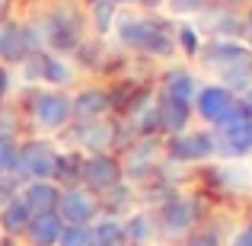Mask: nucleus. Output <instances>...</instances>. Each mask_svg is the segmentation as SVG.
Masks as SVG:
<instances>
[{"instance_id": "nucleus-7", "label": "nucleus", "mask_w": 252, "mask_h": 246, "mask_svg": "<svg viewBox=\"0 0 252 246\" xmlns=\"http://www.w3.org/2000/svg\"><path fill=\"white\" fill-rule=\"evenodd\" d=\"M217 154V141L208 131H191V135H172L169 141V157L179 163H195V160H208Z\"/></svg>"}, {"instance_id": "nucleus-4", "label": "nucleus", "mask_w": 252, "mask_h": 246, "mask_svg": "<svg viewBox=\"0 0 252 246\" xmlns=\"http://www.w3.org/2000/svg\"><path fill=\"white\" fill-rule=\"evenodd\" d=\"M32 122L38 125V128L45 131H58L64 128V125L70 122V99L64 96V93H38V96H32Z\"/></svg>"}, {"instance_id": "nucleus-20", "label": "nucleus", "mask_w": 252, "mask_h": 246, "mask_svg": "<svg viewBox=\"0 0 252 246\" xmlns=\"http://www.w3.org/2000/svg\"><path fill=\"white\" fill-rule=\"evenodd\" d=\"M90 246H125V227L115 217H102L90 227Z\"/></svg>"}, {"instance_id": "nucleus-17", "label": "nucleus", "mask_w": 252, "mask_h": 246, "mask_svg": "<svg viewBox=\"0 0 252 246\" xmlns=\"http://www.w3.org/2000/svg\"><path fill=\"white\" fill-rule=\"evenodd\" d=\"M29 61V70L32 77H38V80H48V83H67L70 80V68L61 61L58 55H45V51H35V55L26 58Z\"/></svg>"}, {"instance_id": "nucleus-41", "label": "nucleus", "mask_w": 252, "mask_h": 246, "mask_svg": "<svg viewBox=\"0 0 252 246\" xmlns=\"http://www.w3.org/2000/svg\"><path fill=\"white\" fill-rule=\"evenodd\" d=\"M246 26H249V32H252V13H249V19H246Z\"/></svg>"}, {"instance_id": "nucleus-29", "label": "nucleus", "mask_w": 252, "mask_h": 246, "mask_svg": "<svg viewBox=\"0 0 252 246\" xmlns=\"http://www.w3.org/2000/svg\"><path fill=\"white\" fill-rule=\"evenodd\" d=\"M211 0H169V10L172 13H201Z\"/></svg>"}, {"instance_id": "nucleus-33", "label": "nucleus", "mask_w": 252, "mask_h": 246, "mask_svg": "<svg viewBox=\"0 0 252 246\" xmlns=\"http://www.w3.org/2000/svg\"><path fill=\"white\" fill-rule=\"evenodd\" d=\"M189 246H220V240H217V234H198L189 240Z\"/></svg>"}, {"instance_id": "nucleus-28", "label": "nucleus", "mask_w": 252, "mask_h": 246, "mask_svg": "<svg viewBox=\"0 0 252 246\" xmlns=\"http://www.w3.org/2000/svg\"><path fill=\"white\" fill-rule=\"evenodd\" d=\"M13 166H16V147L13 141H0V176L13 173Z\"/></svg>"}, {"instance_id": "nucleus-19", "label": "nucleus", "mask_w": 252, "mask_h": 246, "mask_svg": "<svg viewBox=\"0 0 252 246\" xmlns=\"http://www.w3.org/2000/svg\"><path fill=\"white\" fill-rule=\"evenodd\" d=\"M189 103H179V99H160L157 105V118H160V131H169V135H182L185 125H189Z\"/></svg>"}, {"instance_id": "nucleus-1", "label": "nucleus", "mask_w": 252, "mask_h": 246, "mask_svg": "<svg viewBox=\"0 0 252 246\" xmlns=\"http://www.w3.org/2000/svg\"><path fill=\"white\" fill-rule=\"evenodd\" d=\"M118 38L122 45L134 51H144V55H157V58H166L176 51V35H169L160 23H150V19H118Z\"/></svg>"}, {"instance_id": "nucleus-5", "label": "nucleus", "mask_w": 252, "mask_h": 246, "mask_svg": "<svg viewBox=\"0 0 252 246\" xmlns=\"http://www.w3.org/2000/svg\"><path fill=\"white\" fill-rule=\"evenodd\" d=\"M58 217H61L64 224H80L86 227L90 221H96L99 214V202L93 192L80 189V185H70V189L61 192V198H58Z\"/></svg>"}, {"instance_id": "nucleus-18", "label": "nucleus", "mask_w": 252, "mask_h": 246, "mask_svg": "<svg viewBox=\"0 0 252 246\" xmlns=\"http://www.w3.org/2000/svg\"><path fill=\"white\" fill-rule=\"evenodd\" d=\"M29 217H32V211H29V205L23 202V198H10V202L0 208V230H3L6 237H13L16 240L19 234H26V227H29Z\"/></svg>"}, {"instance_id": "nucleus-30", "label": "nucleus", "mask_w": 252, "mask_h": 246, "mask_svg": "<svg viewBox=\"0 0 252 246\" xmlns=\"http://www.w3.org/2000/svg\"><path fill=\"white\" fill-rule=\"evenodd\" d=\"M13 131H16V115H13L10 109L0 105V141H10Z\"/></svg>"}, {"instance_id": "nucleus-36", "label": "nucleus", "mask_w": 252, "mask_h": 246, "mask_svg": "<svg viewBox=\"0 0 252 246\" xmlns=\"http://www.w3.org/2000/svg\"><path fill=\"white\" fill-rule=\"evenodd\" d=\"M0 246H16V240L13 237H0Z\"/></svg>"}, {"instance_id": "nucleus-2", "label": "nucleus", "mask_w": 252, "mask_h": 246, "mask_svg": "<svg viewBox=\"0 0 252 246\" xmlns=\"http://www.w3.org/2000/svg\"><path fill=\"white\" fill-rule=\"evenodd\" d=\"M83 29H86V23H83L80 10H74V6H58V10H51L45 16V42L55 51L80 48Z\"/></svg>"}, {"instance_id": "nucleus-6", "label": "nucleus", "mask_w": 252, "mask_h": 246, "mask_svg": "<svg viewBox=\"0 0 252 246\" xmlns=\"http://www.w3.org/2000/svg\"><path fill=\"white\" fill-rule=\"evenodd\" d=\"M38 51V35L26 26L0 23V58L3 61H26Z\"/></svg>"}, {"instance_id": "nucleus-26", "label": "nucleus", "mask_w": 252, "mask_h": 246, "mask_svg": "<svg viewBox=\"0 0 252 246\" xmlns=\"http://www.w3.org/2000/svg\"><path fill=\"white\" fill-rule=\"evenodd\" d=\"M112 6L115 3H93V23H96L99 35L112 29V19H115V10H112Z\"/></svg>"}, {"instance_id": "nucleus-25", "label": "nucleus", "mask_w": 252, "mask_h": 246, "mask_svg": "<svg viewBox=\"0 0 252 246\" xmlns=\"http://www.w3.org/2000/svg\"><path fill=\"white\" fill-rule=\"evenodd\" d=\"M58 246H90V227H80V224H64Z\"/></svg>"}, {"instance_id": "nucleus-14", "label": "nucleus", "mask_w": 252, "mask_h": 246, "mask_svg": "<svg viewBox=\"0 0 252 246\" xmlns=\"http://www.w3.org/2000/svg\"><path fill=\"white\" fill-rule=\"evenodd\" d=\"M246 58H252V51L246 48V45H236V42H227V38H217L214 45H208L204 48V64H208L211 70H227L230 64L236 61H246Z\"/></svg>"}, {"instance_id": "nucleus-37", "label": "nucleus", "mask_w": 252, "mask_h": 246, "mask_svg": "<svg viewBox=\"0 0 252 246\" xmlns=\"http://www.w3.org/2000/svg\"><path fill=\"white\" fill-rule=\"evenodd\" d=\"M3 16H6V0H0V23H3Z\"/></svg>"}, {"instance_id": "nucleus-22", "label": "nucleus", "mask_w": 252, "mask_h": 246, "mask_svg": "<svg viewBox=\"0 0 252 246\" xmlns=\"http://www.w3.org/2000/svg\"><path fill=\"white\" fill-rule=\"evenodd\" d=\"M122 227H125V243H131V246L154 243V221H150V214H131Z\"/></svg>"}, {"instance_id": "nucleus-15", "label": "nucleus", "mask_w": 252, "mask_h": 246, "mask_svg": "<svg viewBox=\"0 0 252 246\" xmlns=\"http://www.w3.org/2000/svg\"><path fill=\"white\" fill-rule=\"evenodd\" d=\"M77 138L90 154H105V147L115 141V125L109 118H90L77 128Z\"/></svg>"}, {"instance_id": "nucleus-24", "label": "nucleus", "mask_w": 252, "mask_h": 246, "mask_svg": "<svg viewBox=\"0 0 252 246\" xmlns=\"http://www.w3.org/2000/svg\"><path fill=\"white\" fill-rule=\"evenodd\" d=\"M55 179H61V182H67V185L80 182V179H83V157H61V154H58Z\"/></svg>"}, {"instance_id": "nucleus-8", "label": "nucleus", "mask_w": 252, "mask_h": 246, "mask_svg": "<svg viewBox=\"0 0 252 246\" xmlns=\"http://www.w3.org/2000/svg\"><path fill=\"white\" fill-rule=\"evenodd\" d=\"M122 176H125L122 163L109 154H93L90 160H83V182H90L99 195L115 189V185H122Z\"/></svg>"}, {"instance_id": "nucleus-12", "label": "nucleus", "mask_w": 252, "mask_h": 246, "mask_svg": "<svg viewBox=\"0 0 252 246\" xmlns=\"http://www.w3.org/2000/svg\"><path fill=\"white\" fill-rule=\"evenodd\" d=\"M195 202H189V198H169L166 205H163V230H166L169 237H185L191 227H195Z\"/></svg>"}, {"instance_id": "nucleus-38", "label": "nucleus", "mask_w": 252, "mask_h": 246, "mask_svg": "<svg viewBox=\"0 0 252 246\" xmlns=\"http://www.w3.org/2000/svg\"><path fill=\"white\" fill-rule=\"evenodd\" d=\"M93 3H128V0H93Z\"/></svg>"}, {"instance_id": "nucleus-32", "label": "nucleus", "mask_w": 252, "mask_h": 246, "mask_svg": "<svg viewBox=\"0 0 252 246\" xmlns=\"http://www.w3.org/2000/svg\"><path fill=\"white\" fill-rule=\"evenodd\" d=\"M230 246H252V221H249L246 227H243L240 234L233 237V240H230Z\"/></svg>"}, {"instance_id": "nucleus-16", "label": "nucleus", "mask_w": 252, "mask_h": 246, "mask_svg": "<svg viewBox=\"0 0 252 246\" xmlns=\"http://www.w3.org/2000/svg\"><path fill=\"white\" fill-rule=\"evenodd\" d=\"M19 198L29 205L32 214H42V211H55L58 208L61 189H58L55 182H48V179H32V182L23 189V195H19Z\"/></svg>"}, {"instance_id": "nucleus-10", "label": "nucleus", "mask_w": 252, "mask_h": 246, "mask_svg": "<svg viewBox=\"0 0 252 246\" xmlns=\"http://www.w3.org/2000/svg\"><path fill=\"white\" fill-rule=\"evenodd\" d=\"M236 96L227 90V86H201L195 93V112L204 118V122H214L220 125L227 118V112L233 109Z\"/></svg>"}, {"instance_id": "nucleus-3", "label": "nucleus", "mask_w": 252, "mask_h": 246, "mask_svg": "<svg viewBox=\"0 0 252 246\" xmlns=\"http://www.w3.org/2000/svg\"><path fill=\"white\" fill-rule=\"evenodd\" d=\"M16 176L29 179H55L58 173V150L48 141H26L23 147H16Z\"/></svg>"}, {"instance_id": "nucleus-31", "label": "nucleus", "mask_w": 252, "mask_h": 246, "mask_svg": "<svg viewBox=\"0 0 252 246\" xmlns=\"http://www.w3.org/2000/svg\"><path fill=\"white\" fill-rule=\"evenodd\" d=\"M16 176H0V208H3L10 198H16Z\"/></svg>"}, {"instance_id": "nucleus-9", "label": "nucleus", "mask_w": 252, "mask_h": 246, "mask_svg": "<svg viewBox=\"0 0 252 246\" xmlns=\"http://www.w3.org/2000/svg\"><path fill=\"white\" fill-rule=\"evenodd\" d=\"M217 150L227 157H246L252 154V118H233L217 125Z\"/></svg>"}, {"instance_id": "nucleus-21", "label": "nucleus", "mask_w": 252, "mask_h": 246, "mask_svg": "<svg viewBox=\"0 0 252 246\" xmlns=\"http://www.w3.org/2000/svg\"><path fill=\"white\" fill-rule=\"evenodd\" d=\"M163 96L166 99H179V103H191L195 99V80L189 70H169L163 80Z\"/></svg>"}, {"instance_id": "nucleus-40", "label": "nucleus", "mask_w": 252, "mask_h": 246, "mask_svg": "<svg viewBox=\"0 0 252 246\" xmlns=\"http://www.w3.org/2000/svg\"><path fill=\"white\" fill-rule=\"evenodd\" d=\"M223 3H246V0H223Z\"/></svg>"}, {"instance_id": "nucleus-13", "label": "nucleus", "mask_w": 252, "mask_h": 246, "mask_svg": "<svg viewBox=\"0 0 252 246\" xmlns=\"http://www.w3.org/2000/svg\"><path fill=\"white\" fill-rule=\"evenodd\" d=\"M61 230H64V221L58 217V211H42V214H32L29 217L26 237H29L32 246H58Z\"/></svg>"}, {"instance_id": "nucleus-35", "label": "nucleus", "mask_w": 252, "mask_h": 246, "mask_svg": "<svg viewBox=\"0 0 252 246\" xmlns=\"http://www.w3.org/2000/svg\"><path fill=\"white\" fill-rule=\"evenodd\" d=\"M240 103L246 105V112H249V118H252V86H249L246 93H243V99H240Z\"/></svg>"}, {"instance_id": "nucleus-27", "label": "nucleus", "mask_w": 252, "mask_h": 246, "mask_svg": "<svg viewBox=\"0 0 252 246\" xmlns=\"http://www.w3.org/2000/svg\"><path fill=\"white\" fill-rule=\"evenodd\" d=\"M176 42L182 45L189 55H198V51H201V45H198V35H195V29H191V26H182V29H176Z\"/></svg>"}, {"instance_id": "nucleus-11", "label": "nucleus", "mask_w": 252, "mask_h": 246, "mask_svg": "<svg viewBox=\"0 0 252 246\" xmlns=\"http://www.w3.org/2000/svg\"><path fill=\"white\" fill-rule=\"evenodd\" d=\"M112 109V93L99 90V86H90V90H80L74 99H70V115L80 118V122H90V118H105V112Z\"/></svg>"}, {"instance_id": "nucleus-34", "label": "nucleus", "mask_w": 252, "mask_h": 246, "mask_svg": "<svg viewBox=\"0 0 252 246\" xmlns=\"http://www.w3.org/2000/svg\"><path fill=\"white\" fill-rule=\"evenodd\" d=\"M6 90H10V77H6V70L0 68V103H3V96H6Z\"/></svg>"}, {"instance_id": "nucleus-39", "label": "nucleus", "mask_w": 252, "mask_h": 246, "mask_svg": "<svg viewBox=\"0 0 252 246\" xmlns=\"http://www.w3.org/2000/svg\"><path fill=\"white\" fill-rule=\"evenodd\" d=\"M141 3H147V6H157V3H163V0H141Z\"/></svg>"}, {"instance_id": "nucleus-23", "label": "nucleus", "mask_w": 252, "mask_h": 246, "mask_svg": "<svg viewBox=\"0 0 252 246\" xmlns=\"http://www.w3.org/2000/svg\"><path fill=\"white\" fill-rule=\"evenodd\" d=\"M150 163H154V141H150V138H144V141L128 154V160H125L122 170H128L131 176H141V173H147Z\"/></svg>"}]
</instances>
